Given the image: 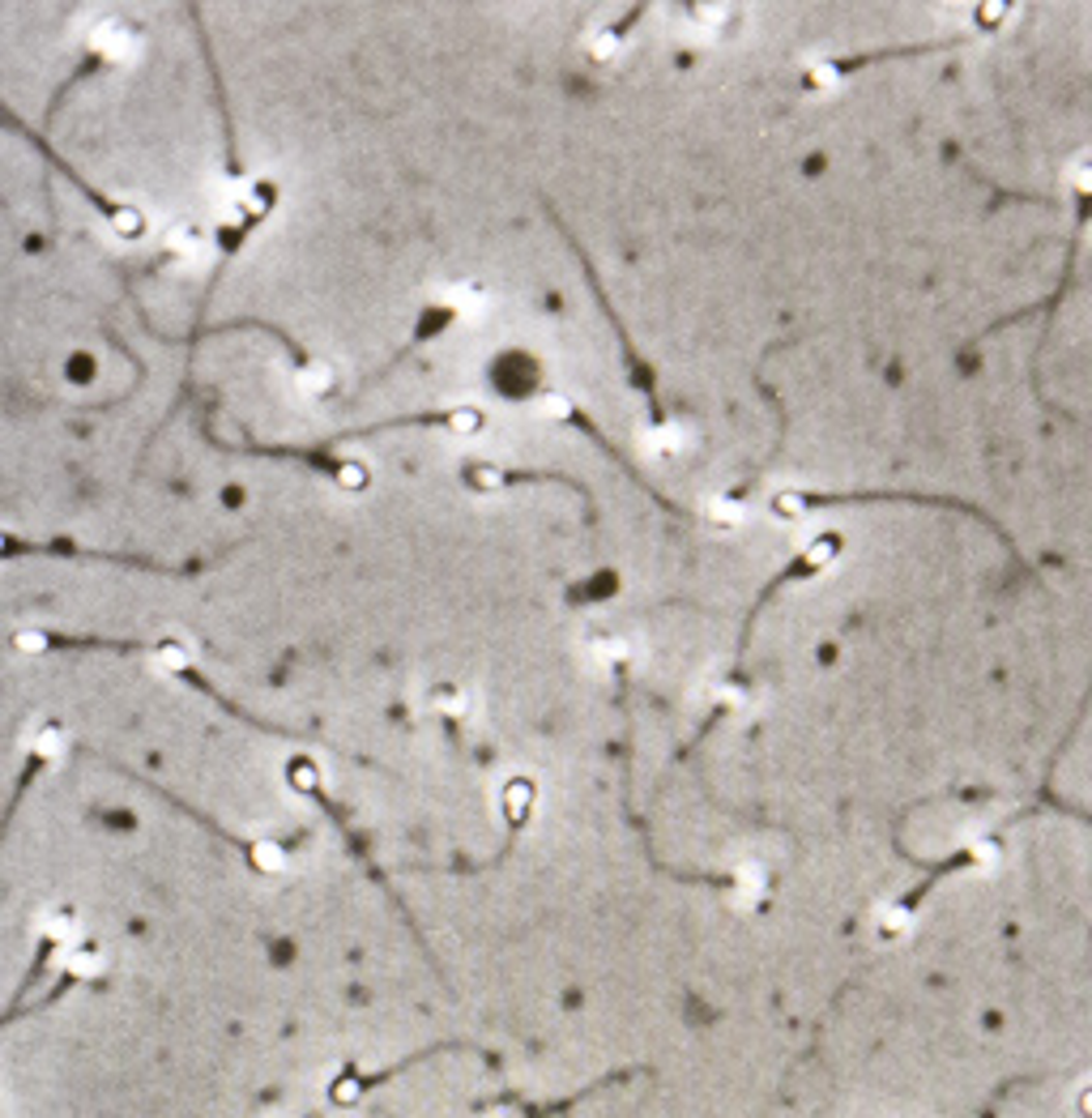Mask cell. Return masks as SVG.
Here are the masks:
<instances>
[{
    "label": "cell",
    "mask_w": 1092,
    "mask_h": 1118,
    "mask_svg": "<svg viewBox=\"0 0 1092 1118\" xmlns=\"http://www.w3.org/2000/svg\"><path fill=\"white\" fill-rule=\"evenodd\" d=\"M94 39H98V48L108 52L112 60L128 56V52H132V43H137V39H132V30H128L124 22H102V26L94 30Z\"/></svg>",
    "instance_id": "6da1fadb"
}]
</instances>
